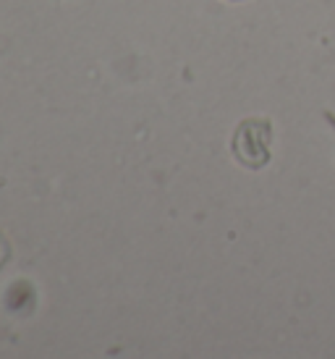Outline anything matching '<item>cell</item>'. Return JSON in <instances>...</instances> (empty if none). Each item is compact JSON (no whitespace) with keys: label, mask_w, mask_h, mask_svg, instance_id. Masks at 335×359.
<instances>
[{"label":"cell","mask_w":335,"mask_h":359,"mask_svg":"<svg viewBox=\"0 0 335 359\" xmlns=\"http://www.w3.org/2000/svg\"><path fill=\"white\" fill-rule=\"evenodd\" d=\"M325 118L330 121V123H333V126H335V116H333V113H325Z\"/></svg>","instance_id":"cell-2"},{"label":"cell","mask_w":335,"mask_h":359,"mask_svg":"<svg viewBox=\"0 0 335 359\" xmlns=\"http://www.w3.org/2000/svg\"><path fill=\"white\" fill-rule=\"evenodd\" d=\"M270 142H273V126L267 118H247L238 123L233 134V155L247 168H265L270 163Z\"/></svg>","instance_id":"cell-1"}]
</instances>
